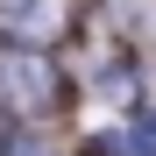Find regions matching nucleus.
Here are the masks:
<instances>
[{
	"mask_svg": "<svg viewBox=\"0 0 156 156\" xmlns=\"http://www.w3.org/2000/svg\"><path fill=\"white\" fill-rule=\"evenodd\" d=\"M0 107H7L14 121H43V114H57V107H64V78H57V64H50L43 50H14V43H0Z\"/></svg>",
	"mask_w": 156,
	"mask_h": 156,
	"instance_id": "obj_1",
	"label": "nucleus"
},
{
	"mask_svg": "<svg viewBox=\"0 0 156 156\" xmlns=\"http://www.w3.org/2000/svg\"><path fill=\"white\" fill-rule=\"evenodd\" d=\"M71 29V0H0V36L14 50H50Z\"/></svg>",
	"mask_w": 156,
	"mask_h": 156,
	"instance_id": "obj_2",
	"label": "nucleus"
},
{
	"mask_svg": "<svg viewBox=\"0 0 156 156\" xmlns=\"http://www.w3.org/2000/svg\"><path fill=\"white\" fill-rule=\"evenodd\" d=\"M107 156H156V121H135V128H114L107 142H99Z\"/></svg>",
	"mask_w": 156,
	"mask_h": 156,
	"instance_id": "obj_3",
	"label": "nucleus"
}]
</instances>
